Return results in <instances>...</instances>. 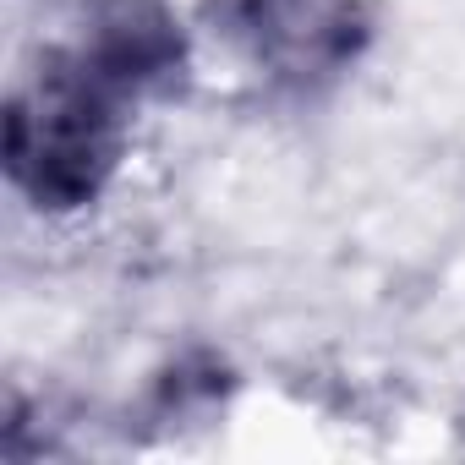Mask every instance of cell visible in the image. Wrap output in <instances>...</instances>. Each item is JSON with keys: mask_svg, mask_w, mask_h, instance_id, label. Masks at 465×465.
Segmentation results:
<instances>
[{"mask_svg": "<svg viewBox=\"0 0 465 465\" xmlns=\"http://www.w3.org/2000/svg\"><path fill=\"white\" fill-rule=\"evenodd\" d=\"M203 17L213 34L252 50L285 77L340 72L367 39V23L351 0H203Z\"/></svg>", "mask_w": 465, "mask_h": 465, "instance_id": "cell-2", "label": "cell"}, {"mask_svg": "<svg viewBox=\"0 0 465 465\" xmlns=\"http://www.w3.org/2000/svg\"><path fill=\"white\" fill-rule=\"evenodd\" d=\"M72 50L132 104L170 94L192 61V39L170 0H88Z\"/></svg>", "mask_w": 465, "mask_h": 465, "instance_id": "cell-3", "label": "cell"}, {"mask_svg": "<svg viewBox=\"0 0 465 465\" xmlns=\"http://www.w3.org/2000/svg\"><path fill=\"white\" fill-rule=\"evenodd\" d=\"M132 143V99L110 88L77 50H50L6 99L12 186L39 213H77L104 197Z\"/></svg>", "mask_w": 465, "mask_h": 465, "instance_id": "cell-1", "label": "cell"}]
</instances>
